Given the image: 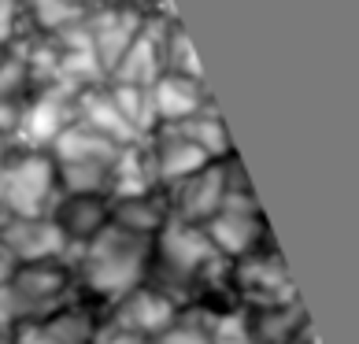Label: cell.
Returning <instances> with one entry per match:
<instances>
[{
  "label": "cell",
  "instance_id": "cell-1",
  "mask_svg": "<svg viewBox=\"0 0 359 344\" xmlns=\"http://www.w3.org/2000/svg\"><path fill=\"white\" fill-rule=\"evenodd\" d=\"M149 267H152V237L130 233L108 222L93 241L78 245L71 270L93 296L118 303L134 289H141V282L149 277Z\"/></svg>",
  "mask_w": 359,
  "mask_h": 344
},
{
  "label": "cell",
  "instance_id": "cell-2",
  "mask_svg": "<svg viewBox=\"0 0 359 344\" xmlns=\"http://www.w3.org/2000/svg\"><path fill=\"white\" fill-rule=\"evenodd\" d=\"M74 282L78 277L67 263L19 267L8 285H0V340L8 344L19 326L74 308Z\"/></svg>",
  "mask_w": 359,
  "mask_h": 344
},
{
  "label": "cell",
  "instance_id": "cell-3",
  "mask_svg": "<svg viewBox=\"0 0 359 344\" xmlns=\"http://www.w3.org/2000/svg\"><path fill=\"white\" fill-rule=\"evenodd\" d=\"M63 200L56 163L48 152L4 149L0 152V215L8 219H41Z\"/></svg>",
  "mask_w": 359,
  "mask_h": 344
},
{
  "label": "cell",
  "instance_id": "cell-4",
  "mask_svg": "<svg viewBox=\"0 0 359 344\" xmlns=\"http://www.w3.org/2000/svg\"><path fill=\"white\" fill-rule=\"evenodd\" d=\"M152 263L159 267L167 285H185L189 289L193 282L222 263V256L215 252V245L208 241L204 226H189V222L167 219L163 230L152 237Z\"/></svg>",
  "mask_w": 359,
  "mask_h": 344
},
{
  "label": "cell",
  "instance_id": "cell-5",
  "mask_svg": "<svg viewBox=\"0 0 359 344\" xmlns=\"http://www.w3.org/2000/svg\"><path fill=\"white\" fill-rule=\"evenodd\" d=\"M74 123V92L63 85H48V89H34L22 104L19 115V130L11 137V149H26V152H48L63 130Z\"/></svg>",
  "mask_w": 359,
  "mask_h": 344
},
{
  "label": "cell",
  "instance_id": "cell-6",
  "mask_svg": "<svg viewBox=\"0 0 359 344\" xmlns=\"http://www.w3.org/2000/svg\"><path fill=\"white\" fill-rule=\"evenodd\" d=\"M230 282L237 289V296H241L245 303H252L256 311L282 308V303L297 300L289 267L278 252H252L245 259H237L233 270H230Z\"/></svg>",
  "mask_w": 359,
  "mask_h": 344
},
{
  "label": "cell",
  "instance_id": "cell-7",
  "mask_svg": "<svg viewBox=\"0 0 359 344\" xmlns=\"http://www.w3.org/2000/svg\"><path fill=\"white\" fill-rule=\"evenodd\" d=\"M226 189H230V170L226 163H208L204 170H196L193 178L167 185L163 200H167V215L189 226H204L222 211Z\"/></svg>",
  "mask_w": 359,
  "mask_h": 344
},
{
  "label": "cell",
  "instance_id": "cell-8",
  "mask_svg": "<svg viewBox=\"0 0 359 344\" xmlns=\"http://www.w3.org/2000/svg\"><path fill=\"white\" fill-rule=\"evenodd\" d=\"M0 245L8 248L19 267H34V263H67V256H71L67 233L56 226L52 215H41V219L0 215Z\"/></svg>",
  "mask_w": 359,
  "mask_h": 344
},
{
  "label": "cell",
  "instance_id": "cell-9",
  "mask_svg": "<svg viewBox=\"0 0 359 344\" xmlns=\"http://www.w3.org/2000/svg\"><path fill=\"white\" fill-rule=\"evenodd\" d=\"M167 30H170V22L156 19V15H144L141 34L134 37V45L126 48V56L118 60V67L111 71L108 82L137 85V89L156 85L159 78L167 74Z\"/></svg>",
  "mask_w": 359,
  "mask_h": 344
},
{
  "label": "cell",
  "instance_id": "cell-10",
  "mask_svg": "<svg viewBox=\"0 0 359 344\" xmlns=\"http://www.w3.org/2000/svg\"><path fill=\"white\" fill-rule=\"evenodd\" d=\"M108 322L152 344V340H159L170 326L178 322V300L170 293H163V289L141 285V289H134L130 296H123L115 303V311H111Z\"/></svg>",
  "mask_w": 359,
  "mask_h": 344
},
{
  "label": "cell",
  "instance_id": "cell-11",
  "mask_svg": "<svg viewBox=\"0 0 359 344\" xmlns=\"http://www.w3.org/2000/svg\"><path fill=\"white\" fill-rule=\"evenodd\" d=\"M141 26H144V11H137V8H108V4H100L89 15L86 30H89L93 52H97V60H100V67H104L108 78L118 67V60L126 56V48L134 45Z\"/></svg>",
  "mask_w": 359,
  "mask_h": 344
},
{
  "label": "cell",
  "instance_id": "cell-12",
  "mask_svg": "<svg viewBox=\"0 0 359 344\" xmlns=\"http://www.w3.org/2000/svg\"><path fill=\"white\" fill-rule=\"evenodd\" d=\"M149 104H152L156 126H178L201 111H211L208 85L193 82V78H182V74H170V71L156 85H149Z\"/></svg>",
  "mask_w": 359,
  "mask_h": 344
},
{
  "label": "cell",
  "instance_id": "cell-13",
  "mask_svg": "<svg viewBox=\"0 0 359 344\" xmlns=\"http://www.w3.org/2000/svg\"><path fill=\"white\" fill-rule=\"evenodd\" d=\"M208 241L215 245V252L222 259H245L252 252H259V241L267 237V222H263V211H230L222 207L211 222H204Z\"/></svg>",
  "mask_w": 359,
  "mask_h": 344
},
{
  "label": "cell",
  "instance_id": "cell-14",
  "mask_svg": "<svg viewBox=\"0 0 359 344\" xmlns=\"http://www.w3.org/2000/svg\"><path fill=\"white\" fill-rule=\"evenodd\" d=\"M74 123L89 126L93 134L108 137L111 144H118V149H130V144L149 141V137H141L137 130H134V126H130L126 118H123V111L115 108V100H111L108 85L74 92Z\"/></svg>",
  "mask_w": 359,
  "mask_h": 344
},
{
  "label": "cell",
  "instance_id": "cell-15",
  "mask_svg": "<svg viewBox=\"0 0 359 344\" xmlns=\"http://www.w3.org/2000/svg\"><path fill=\"white\" fill-rule=\"evenodd\" d=\"M152 149V163H156V178L159 185H175L193 178L196 170H204L211 160L196 149L193 141H185L175 126H156V134L149 141Z\"/></svg>",
  "mask_w": 359,
  "mask_h": 344
},
{
  "label": "cell",
  "instance_id": "cell-16",
  "mask_svg": "<svg viewBox=\"0 0 359 344\" xmlns=\"http://www.w3.org/2000/svg\"><path fill=\"white\" fill-rule=\"evenodd\" d=\"M93 315L86 308H63L48 319H37V322H26L19 326L15 333L8 337V344H89L93 340Z\"/></svg>",
  "mask_w": 359,
  "mask_h": 344
},
{
  "label": "cell",
  "instance_id": "cell-17",
  "mask_svg": "<svg viewBox=\"0 0 359 344\" xmlns=\"http://www.w3.org/2000/svg\"><path fill=\"white\" fill-rule=\"evenodd\" d=\"M159 189L156 163L149 141L130 144L118 152V160L111 163V181H108V204L115 200H137V196H152Z\"/></svg>",
  "mask_w": 359,
  "mask_h": 344
},
{
  "label": "cell",
  "instance_id": "cell-18",
  "mask_svg": "<svg viewBox=\"0 0 359 344\" xmlns=\"http://www.w3.org/2000/svg\"><path fill=\"white\" fill-rule=\"evenodd\" d=\"M118 144H111L108 137H100V134H93L89 126L82 123H71L63 134L52 141V163L56 167H78V163H100V167H111L118 160Z\"/></svg>",
  "mask_w": 359,
  "mask_h": 344
},
{
  "label": "cell",
  "instance_id": "cell-19",
  "mask_svg": "<svg viewBox=\"0 0 359 344\" xmlns=\"http://www.w3.org/2000/svg\"><path fill=\"white\" fill-rule=\"evenodd\" d=\"M52 219L67 233L71 248H78V245L93 241L111 222V204L104 196H63L56 204V211H52Z\"/></svg>",
  "mask_w": 359,
  "mask_h": 344
},
{
  "label": "cell",
  "instance_id": "cell-20",
  "mask_svg": "<svg viewBox=\"0 0 359 344\" xmlns=\"http://www.w3.org/2000/svg\"><path fill=\"white\" fill-rule=\"evenodd\" d=\"M248 322H252V337H256V344H289L292 337H308L311 333L308 311L300 308V300L282 303V308L252 311Z\"/></svg>",
  "mask_w": 359,
  "mask_h": 344
},
{
  "label": "cell",
  "instance_id": "cell-21",
  "mask_svg": "<svg viewBox=\"0 0 359 344\" xmlns=\"http://www.w3.org/2000/svg\"><path fill=\"white\" fill-rule=\"evenodd\" d=\"M100 8V0H22V15H30V22L45 37H56L71 26L89 22V15Z\"/></svg>",
  "mask_w": 359,
  "mask_h": 344
},
{
  "label": "cell",
  "instance_id": "cell-22",
  "mask_svg": "<svg viewBox=\"0 0 359 344\" xmlns=\"http://www.w3.org/2000/svg\"><path fill=\"white\" fill-rule=\"evenodd\" d=\"M175 130H178L185 141H193L211 163L233 160V141H230V130H226L222 115H215V111H201V115H193V118H185V123H178Z\"/></svg>",
  "mask_w": 359,
  "mask_h": 344
},
{
  "label": "cell",
  "instance_id": "cell-23",
  "mask_svg": "<svg viewBox=\"0 0 359 344\" xmlns=\"http://www.w3.org/2000/svg\"><path fill=\"white\" fill-rule=\"evenodd\" d=\"M167 200L159 193L152 196H137V200H115L111 204V222L123 226L130 233H141V237H156L167 222Z\"/></svg>",
  "mask_w": 359,
  "mask_h": 344
},
{
  "label": "cell",
  "instance_id": "cell-24",
  "mask_svg": "<svg viewBox=\"0 0 359 344\" xmlns=\"http://www.w3.org/2000/svg\"><path fill=\"white\" fill-rule=\"evenodd\" d=\"M108 92H111L115 108L123 111V118L137 130L141 137L156 134V118H152V104H149V89H137V85H115V82H108Z\"/></svg>",
  "mask_w": 359,
  "mask_h": 344
},
{
  "label": "cell",
  "instance_id": "cell-25",
  "mask_svg": "<svg viewBox=\"0 0 359 344\" xmlns=\"http://www.w3.org/2000/svg\"><path fill=\"white\" fill-rule=\"evenodd\" d=\"M204 326L211 344H256L248 311H204Z\"/></svg>",
  "mask_w": 359,
  "mask_h": 344
},
{
  "label": "cell",
  "instance_id": "cell-26",
  "mask_svg": "<svg viewBox=\"0 0 359 344\" xmlns=\"http://www.w3.org/2000/svg\"><path fill=\"white\" fill-rule=\"evenodd\" d=\"M167 71L182 74V78H193V82H204V67H201V60H196V48H193L182 22H170V30H167Z\"/></svg>",
  "mask_w": 359,
  "mask_h": 344
},
{
  "label": "cell",
  "instance_id": "cell-27",
  "mask_svg": "<svg viewBox=\"0 0 359 344\" xmlns=\"http://www.w3.org/2000/svg\"><path fill=\"white\" fill-rule=\"evenodd\" d=\"M152 344H211L208 340V326H204V311H196V315H178V322L167 329L159 340Z\"/></svg>",
  "mask_w": 359,
  "mask_h": 344
},
{
  "label": "cell",
  "instance_id": "cell-28",
  "mask_svg": "<svg viewBox=\"0 0 359 344\" xmlns=\"http://www.w3.org/2000/svg\"><path fill=\"white\" fill-rule=\"evenodd\" d=\"M22 22V0H0V48L15 41Z\"/></svg>",
  "mask_w": 359,
  "mask_h": 344
},
{
  "label": "cell",
  "instance_id": "cell-29",
  "mask_svg": "<svg viewBox=\"0 0 359 344\" xmlns=\"http://www.w3.org/2000/svg\"><path fill=\"white\" fill-rule=\"evenodd\" d=\"M89 344H149V340L126 333V329H118V326H111V322H100L97 329H93V340H89Z\"/></svg>",
  "mask_w": 359,
  "mask_h": 344
},
{
  "label": "cell",
  "instance_id": "cell-30",
  "mask_svg": "<svg viewBox=\"0 0 359 344\" xmlns=\"http://www.w3.org/2000/svg\"><path fill=\"white\" fill-rule=\"evenodd\" d=\"M15 270H19V263L11 259V252H8L4 245H0V285H8L11 277H15Z\"/></svg>",
  "mask_w": 359,
  "mask_h": 344
},
{
  "label": "cell",
  "instance_id": "cell-31",
  "mask_svg": "<svg viewBox=\"0 0 359 344\" xmlns=\"http://www.w3.org/2000/svg\"><path fill=\"white\" fill-rule=\"evenodd\" d=\"M100 4H108V8H137L149 15V0H100Z\"/></svg>",
  "mask_w": 359,
  "mask_h": 344
},
{
  "label": "cell",
  "instance_id": "cell-32",
  "mask_svg": "<svg viewBox=\"0 0 359 344\" xmlns=\"http://www.w3.org/2000/svg\"><path fill=\"white\" fill-rule=\"evenodd\" d=\"M0 344H4V340H0Z\"/></svg>",
  "mask_w": 359,
  "mask_h": 344
}]
</instances>
